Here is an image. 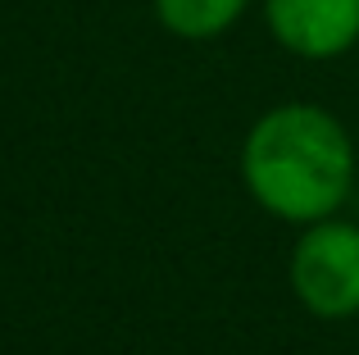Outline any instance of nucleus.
<instances>
[{"instance_id": "nucleus-1", "label": "nucleus", "mask_w": 359, "mask_h": 355, "mask_svg": "<svg viewBox=\"0 0 359 355\" xmlns=\"http://www.w3.org/2000/svg\"><path fill=\"white\" fill-rule=\"evenodd\" d=\"M241 182L273 219H332L355 182V146L327 109L278 105L245 133Z\"/></svg>"}, {"instance_id": "nucleus-2", "label": "nucleus", "mask_w": 359, "mask_h": 355, "mask_svg": "<svg viewBox=\"0 0 359 355\" xmlns=\"http://www.w3.org/2000/svg\"><path fill=\"white\" fill-rule=\"evenodd\" d=\"M291 292L314 319L359 314V223L318 219L291 250Z\"/></svg>"}, {"instance_id": "nucleus-3", "label": "nucleus", "mask_w": 359, "mask_h": 355, "mask_svg": "<svg viewBox=\"0 0 359 355\" xmlns=\"http://www.w3.org/2000/svg\"><path fill=\"white\" fill-rule=\"evenodd\" d=\"M264 18L300 60H337L359 41V0H264Z\"/></svg>"}, {"instance_id": "nucleus-4", "label": "nucleus", "mask_w": 359, "mask_h": 355, "mask_svg": "<svg viewBox=\"0 0 359 355\" xmlns=\"http://www.w3.org/2000/svg\"><path fill=\"white\" fill-rule=\"evenodd\" d=\"M245 5L250 0H155V14L173 36L210 41V36H223L237 23L245 14Z\"/></svg>"}]
</instances>
